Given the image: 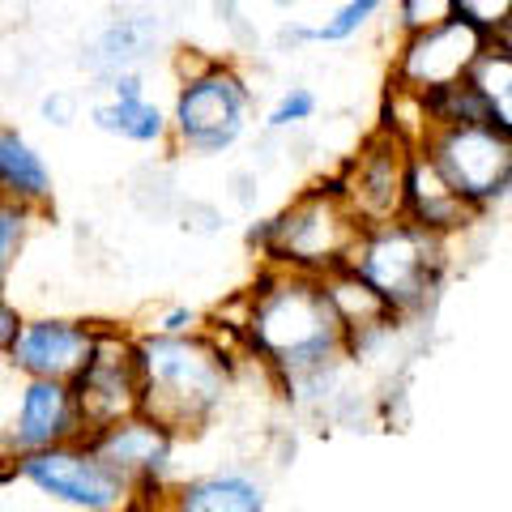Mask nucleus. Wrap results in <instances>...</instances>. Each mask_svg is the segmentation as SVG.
<instances>
[{
	"label": "nucleus",
	"mask_w": 512,
	"mask_h": 512,
	"mask_svg": "<svg viewBox=\"0 0 512 512\" xmlns=\"http://www.w3.org/2000/svg\"><path fill=\"white\" fill-rule=\"evenodd\" d=\"M214 312L235 320L248 359L261 363L269 380L346 355V325L316 274L256 265V278Z\"/></svg>",
	"instance_id": "1"
},
{
	"label": "nucleus",
	"mask_w": 512,
	"mask_h": 512,
	"mask_svg": "<svg viewBox=\"0 0 512 512\" xmlns=\"http://www.w3.org/2000/svg\"><path fill=\"white\" fill-rule=\"evenodd\" d=\"M137 372H141V410L163 419L180 436H201L227 410L244 359L231 355L210 329L158 333L137 329Z\"/></svg>",
	"instance_id": "2"
},
{
	"label": "nucleus",
	"mask_w": 512,
	"mask_h": 512,
	"mask_svg": "<svg viewBox=\"0 0 512 512\" xmlns=\"http://www.w3.org/2000/svg\"><path fill=\"white\" fill-rule=\"evenodd\" d=\"M171 154L222 158L244 141L256 86L231 56H201L197 47L175 52V94H171Z\"/></svg>",
	"instance_id": "3"
},
{
	"label": "nucleus",
	"mask_w": 512,
	"mask_h": 512,
	"mask_svg": "<svg viewBox=\"0 0 512 512\" xmlns=\"http://www.w3.org/2000/svg\"><path fill=\"white\" fill-rule=\"evenodd\" d=\"M359 227L363 222L346 205L333 175H320L308 188H299L278 214L256 218L244 244L256 256V265H282L325 278L329 269L350 261Z\"/></svg>",
	"instance_id": "4"
},
{
	"label": "nucleus",
	"mask_w": 512,
	"mask_h": 512,
	"mask_svg": "<svg viewBox=\"0 0 512 512\" xmlns=\"http://www.w3.org/2000/svg\"><path fill=\"white\" fill-rule=\"evenodd\" d=\"M448 252H453V239L431 235L427 227L402 214L389 222L359 227V239L350 248L346 265H355L397 316L431 325L444 299Z\"/></svg>",
	"instance_id": "5"
},
{
	"label": "nucleus",
	"mask_w": 512,
	"mask_h": 512,
	"mask_svg": "<svg viewBox=\"0 0 512 512\" xmlns=\"http://www.w3.org/2000/svg\"><path fill=\"white\" fill-rule=\"evenodd\" d=\"M423 150L478 214H491L512 201V133L495 128L491 120L431 128Z\"/></svg>",
	"instance_id": "6"
},
{
	"label": "nucleus",
	"mask_w": 512,
	"mask_h": 512,
	"mask_svg": "<svg viewBox=\"0 0 512 512\" xmlns=\"http://www.w3.org/2000/svg\"><path fill=\"white\" fill-rule=\"evenodd\" d=\"M13 470L18 483L39 491L43 500L77 512H120L133 508V491L128 483L94 453L90 440H69L52 448H35V453H13Z\"/></svg>",
	"instance_id": "7"
},
{
	"label": "nucleus",
	"mask_w": 512,
	"mask_h": 512,
	"mask_svg": "<svg viewBox=\"0 0 512 512\" xmlns=\"http://www.w3.org/2000/svg\"><path fill=\"white\" fill-rule=\"evenodd\" d=\"M111 470H116L128 491H133V508H167L175 491V453H180L184 436L150 410L124 414V419L107 423L86 436Z\"/></svg>",
	"instance_id": "8"
},
{
	"label": "nucleus",
	"mask_w": 512,
	"mask_h": 512,
	"mask_svg": "<svg viewBox=\"0 0 512 512\" xmlns=\"http://www.w3.org/2000/svg\"><path fill=\"white\" fill-rule=\"evenodd\" d=\"M419 146L410 141L384 133V128L372 124V133L359 141L355 154H346L333 184L346 197V205L355 210V218L363 222H389V218H402L406 210V171H410V154Z\"/></svg>",
	"instance_id": "9"
},
{
	"label": "nucleus",
	"mask_w": 512,
	"mask_h": 512,
	"mask_svg": "<svg viewBox=\"0 0 512 512\" xmlns=\"http://www.w3.org/2000/svg\"><path fill=\"white\" fill-rule=\"evenodd\" d=\"M487 43L491 35H483L466 18H448L431 30H419V35H402L389 56V82L419 90V94L453 86L470 73V64L478 60V52Z\"/></svg>",
	"instance_id": "10"
},
{
	"label": "nucleus",
	"mask_w": 512,
	"mask_h": 512,
	"mask_svg": "<svg viewBox=\"0 0 512 512\" xmlns=\"http://www.w3.org/2000/svg\"><path fill=\"white\" fill-rule=\"evenodd\" d=\"M133 342H137V329L103 320L99 346H94L90 363L73 380L90 431H99L107 423L124 419V414L141 410V372H137V346Z\"/></svg>",
	"instance_id": "11"
},
{
	"label": "nucleus",
	"mask_w": 512,
	"mask_h": 512,
	"mask_svg": "<svg viewBox=\"0 0 512 512\" xmlns=\"http://www.w3.org/2000/svg\"><path fill=\"white\" fill-rule=\"evenodd\" d=\"M103 320L94 316H26L18 338H13L5 367L18 376H47V380H77V372L90 363L94 346H99Z\"/></svg>",
	"instance_id": "12"
},
{
	"label": "nucleus",
	"mask_w": 512,
	"mask_h": 512,
	"mask_svg": "<svg viewBox=\"0 0 512 512\" xmlns=\"http://www.w3.org/2000/svg\"><path fill=\"white\" fill-rule=\"evenodd\" d=\"M86 436H90V427H86L73 380L22 376L18 406H13V419L5 427L0 448H9V453H35V448H52V444H69Z\"/></svg>",
	"instance_id": "13"
},
{
	"label": "nucleus",
	"mask_w": 512,
	"mask_h": 512,
	"mask_svg": "<svg viewBox=\"0 0 512 512\" xmlns=\"http://www.w3.org/2000/svg\"><path fill=\"white\" fill-rule=\"evenodd\" d=\"M163 47H167L163 13L150 0H124L82 47V69L90 73V82L120 69H150L163 56Z\"/></svg>",
	"instance_id": "14"
},
{
	"label": "nucleus",
	"mask_w": 512,
	"mask_h": 512,
	"mask_svg": "<svg viewBox=\"0 0 512 512\" xmlns=\"http://www.w3.org/2000/svg\"><path fill=\"white\" fill-rule=\"evenodd\" d=\"M410 222H419V227H427L431 235L440 239H457L470 235L478 222H483L487 214H478L474 205L461 197V192L444 180V171L431 163V154L419 146L410 154V171H406V210H402Z\"/></svg>",
	"instance_id": "15"
},
{
	"label": "nucleus",
	"mask_w": 512,
	"mask_h": 512,
	"mask_svg": "<svg viewBox=\"0 0 512 512\" xmlns=\"http://www.w3.org/2000/svg\"><path fill=\"white\" fill-rule=\"evenodd\" d=\"M0 197L22 201L39 214H52L56 205V175L47 158L18 124L0 120Z\"/></svg>",
	"instance_id": "16"
},
{
	"label": "nucleus",
	"mask_w": 512,
	"mask_h": 512,
	"mask_svg": "<svg viewBox=\"0 0 512 512\" xmlns=\"http://www.w3.org/2000/svg\"><path fill=\"white\" fill-rule=\"evenodd\" d=\"M167 508L175 512H265L269 491L248 470H210V474L175 483Z\"/></svg>",
	"instance_id": "17"
},
{
	"label": "nucleus",
	"mask_w": 512,
	"mask_h": 512,
	"mask_svg": "<svg viewBox=\"0 0 512 512\" xmlns=\"http://www.w3.org/2000/svg\"><path fill=\"white\" fill-rule=\"evenodd\" d=\"M90 124L99 133L128 141V146H158L171 150V111L163 103H154L150 94H99L90 103Z\"/></svg>",
	"instance_id": "18"
},
{
	"label": "nucleus",
	"mask_w": 512,
	"mask_h": 512,
	"mask_svg": "<svg viewBox=\"0 0 512 512\" xmlns=\"http://www.w3.org/2000/svg\"><path fill=\"white\" fill-rule=\"evenodd\" d=\"M466 82L474 86L487 120L495 128H504V133H512V47L491 39L483 52H478V60L470 64Z\"/></svg>",
	"instance_id": "19"
},
{
	"label": "nucleus",
	"mask_w": 512,
	"mask_h": 512,
	"mask_svg": "<svg viewBox=\"0 0 512 512\" xmlns=\"http://www.w3.org/2000/svg\"><path fill=\"white\" fill-rule=\"evenodd\" d=\"M320 282H325V291H329L333 312H338V320L346 325V338L350 333H359V329H367V325H376V320H384V316H393V308L384 303V295L359 274L355 265L329 269Z\"/></svg>",
	"instance_id": "20"
},
{
	"label": "nucleus",
	"mask_w": 512,
	"mask_h": 512,
	"mask_svg": "<svg viewBox=\"0 0 512 512\" xmlns=\"http://www.w3.org/2000/svg\"><path fill=\"white\" fill-rule=\"evenodd\" d=\"M376 128L410 141V146H423L427 133H431L427 99L419 90H406V86H397V82L384 77V94H380V107H376Z\"/></svg>",
	"instance_id": "21"
},
{
	"label": "nucleus",
	"mask_w": 512,
	"mask_h": 512,
	"mask_svg": "<svg viewBox=\"0 0 512 512\" xmlns=\"http://www.w3.org/2000/svg\"><path fill=\"white\" fill-rule=\"evenodd\" d=\"M43 218L47 214L30 210V205H22V201L0 197V291H9V282H13V274H18L22 256L30 252V239H35Z\"/></svg>",
	"instance_id": "22"
},
{
	"label": "nucleus",
	"mask_w": 512,
	"mask_h": 512,
	"mask_svg": "<svg viewBox=\"0 0 512 512\" xmlns=\"http://www.w3.org/2000/svg\"><path fill=\"white\" fill-rule=\"evenodd\" d=\"M128 201H133L137 214H146V218H175L184 192H180V180H175V171L167 163H146V167L133 171Z\"/></svg>",
	"instance_id": "23"
},
{
	"label": "nucleus",
	"mask_w": 512,
	"mask_h": 512,
	"mask_svg": "<svg viewBox=\"0 0 512 512\" xmlns=\"http://www.w3.org/2000/svg\"><path fill=\"white\" fill-rule=\"evenodd\" d=\"M389 0H342L325 22H312V47H346L355 43L367 26L380 22Z\"/></svg>",
	"instance_id": "24"
},
{
	"label": "nucleus",
	"mask_w": 512,
	"mask_h": 512,
	"mask_svg": "<svg viewBox=\"0 0 512 512\" xmlns=\"http://www.w3.org/2000/svg\"><path fill=\"white\" fill-rule=\"evenodd\" d=\"M423 99H427V116H431V128L487 120V111H483V103H478V94H474V86L466 82V77H461V82H453V86H440V90L423 94Z\"/></svg>",
	"instance_id": "25"
},
{
	"label": "nucleus",
	"mask_w": 512,
	"mask_h": 512,
	"mask_svg": "<svg viewBox=\"0 0 512 512\" xmlns=\"http://www.w3.org/2000/svg\"><path fill=\"white\" fill-rule=\"evenodd\" d=\"M320 111V94L303 82H291L265 111V128L269 133H291V128H308Z\"/></svg>",
	"instance_id": "26"
},
{
	"label": "nucleus",
	"mask_w": 512,
	"mask_h": 512,
	"mask_svg": "<svg viewBox=\"0 0 512 512\" xmlns=\"http://www.w3.org/2000/svg\"><path fill=\"white\" fill-rule=\"evenodd\" d=\"M448 18H457L453 0H393V30L397 39L402 35H419V30H431Z\"/></svg>",
	"instance_id": "27"
},
{
	"label": "nucleus",
	"mask_w": 512,
	"mask_h": 512,
	"mask_svg": "<svg viewBox=\"0 0 512 512\" xmlns=\"http://www.w3.org/2000/svg\"><path fill=\"white\" fill-rule=\"evenodd\" d=\"M175 222H180V231L197 235V239H214L227 231V214H222V205L205 201V197H184L180 210H175Z\"/></svg>",
	"instance_id": "28"
},
{
	"label": "nucleus",
	"mask_w": 512,
	"mask_h": 512,
	"mask_svg": "<svg viewBox=\"0 0 512 512\" xmlns=\"http://www.w3.org/2000/svg\"><path fill=\"white\" fill-rule=\"evenodd\" d=\"M214 18H218V26L231 35L235 52L252 56L256 47H261V30H256V22L244 13V0H214Z\"/></svg>",
	"instance_id": "29"
},
{
	"label": "nucleus",
	"mask_w": 512,
	"mask_h": 512,
	"mask_svg": "<svg viewBox=\"0 0 512 512\" xmlns=\"http://www.w3.org/2000/svg\"><path fill=\"white\" fill-rule=\"evenodd\" d=\"M453 5H457V18L474 22L491 39H500L512 22V0H453Z\"/></svg>",
	"instance_id": "30"
},
{
	"label": "nucleus",
	"mask_w": 512,
	"mask_h": 512,
	"mask_svg": "<svg viewBox=\"0 0 512 512\" xmlns=\"http://www.w3.org/2000/svg\"><path fill=\"white\" fill-rule=\"evenodd\" d=\"M77 111H82V103H77L73 90H52V94H43L39 99V116L47 124H56V128H69L77 120Z\"/></svg>",
	"instance_id": "31"
},
{
	"label": "nucleus",
	"mask_w": 512,
	"mask_h": 512,
	"mask_svg": "<svg viewBox=\"0 0 512 512\" xmlns=\"http://www.w3.org/2000/svg\"><path fill=\"white\" fill-rule=\"evenodd\" d=\"M201 325H205V312L188 308V303H171V308L158 312L154 325H146V329H158V333H192V329H201Z\"/></svg>",
	"instance_id": "32"
},
{
	"label": "nucleus",
	"mask_w": 512,
	"mask_h": 512,
	"mask_svg": "<svg viewBox=\"0 0 512 512\" xmlns=\"http://www.w3.org/2000/svg\"><path fill=\"white\" fill-rule=\"evenodd\" d=\"M227 188H231V201H235L244 214H252L256 205H261V171H256V167H239V171H231Z\"/></svg>",
	"instance_id": "33"
},
{
	"label": "nucleus",
	"mask_w": 512,
	"mask_h": 512,
	"mask_svg": "<svg viewBox=\"0 0 512 512\" xmlns=\"http://www.w3.org/2000/svg\"><path fill=\"white\" fill-rule=\"evenodd\" d=\"M312 47V22H299V18H286L274 30V52L278 56H299Z\"/></svg>",
	"instance_id": "34"
},
{
	"label": "nucleus",
	"mask_w": 512,
	"mask_h": 512,
	"mask_svg": "<svg viewBox=\"0 0 512 512\" xmlns=\"http://www.w3.org/2000/svg\"><path fill=\"white\" fill-rule=\"evenodd\" d=\"M22 320H26V312H22L13 299H9V291H0V363H5V355H9L13 338H18Z\"/></svg>",
	"instance_id": "35"
},
{
	"label": "nucleus",
	"mask_w": 512,
	"mask_h": 512,
	"mask_svg": "<svg viewBox=\"0 0 512 512\" xmlns=\"http://www.w3.org/2000/svg\"><path fill=\"white\" fill-rule=\"evenodd\" d=\"M269 5H274L278 13H295V9H299V0H269Z\"/></svg>",
	"instance_id": "36"
},
{
	"label": "nucleus",
	"mask_w": 512,
	"mask_h": 512,
	"mask_svg": "<svg viewBox=\"0 0 512 512\" xmlns=\"http://www.w3.org/2000/svg\"><path fill=\"white\" fill-rule=\"evenodd\" d=\"M500 43H508V47H512V22H508V30H504V35H500Z\"/></svg>",
	"instance_id": "37"
}]
</instances>
